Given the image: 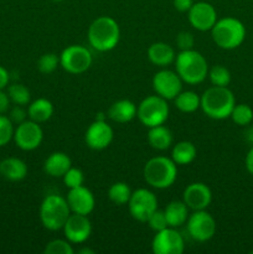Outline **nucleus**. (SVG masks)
I'll use <instances>...</instances> for the list:
<instances>
[{
  "instance_id": "f257e3e1",
  "label": "nucleus",
  "mask_w": 253,
  "mask_h": 254,
  "mask_svg": "<svg viewBox=\"0 0 253 254\" xmlns=\"http://www.w3.org/2000/svg\"><path fill=\"white\" fill-rule=\"evenodd\" d=\"M236 106L235 94L227 87L212 86L201 96V106L203 113L215 121L230 118L233 107Z\"/></svg>"
},
{
  "instance_id": "f03ea898",
  "label": "nucleus",
  "mask_w": 253,
  "mask_h": 254,
  "mask_svg": "<svg viewBox=\"0 0 253 254\" xmlns=\"http://www.w3.org/2000/svg\"><path fill=\"white\" fill-rule=\"evenodd\" d=\"M88 41L94 50L108 52L118 45L121 29L113 17L99 16L88 27Z\"/></svg>"
},
{
  "instance_id": "7ed1b4c3",
  "label": "nucleus",
  "mask_w": 253,
  "mask_h": 254,
  "mask_svg": "<svg viewBox=\"0 0 253 254\" xmlns=\"http://www.w3.org/2000/svg\"><path fill=\"white\" fill-rule=\"evenodd\" d=\"M176 73L183 82L189 84H198L206 79L208 74V64L205 57L195 50L180 51L175 57Z\"/></svg>"
},
{
  "instance_id": "20e7f679",
  "label": "nucleus",
  "mask_w": 253,
  "mask_h": 254,
  "mask_svg": "<svg viewBox=\"0 0 253 254\" xmlns=\"http://www.w3.org/2000/svg\"><path fill=\"white\" fill-rule=\"evenodd\" d=\"M144 180L151 188L164 190L174 185L178 178V168L173 159L155 156L146 161L143 170Z\"/></svg>"
},
{
  "instance_id": "39448f33",
  "label": "nucleus",
  "mask_w": 253,
  "mask_h": 254,
  "mask_svg": "<svg viewBox=\"0 0 253 254\" xmlns=\"http://www.w3.org/2000/svg\"><path fill=\"white\" fill-rule=\"evenodd\" d=\"M212 40L220 49L235 50L246 39V26L236 17H223L217 20L211 29Z\"/></svg>"
},
{
  "instance_id": "423d86ee",
  "label": "nucleus",
  "mask_w": 253,
  "mask_h": 254,
  "mask_svg": "<svg viewBox=\"0 0 253 254\" xmlns=\"http://www.w3.org/2000/svg\"><path fill=\"white\" fill-rule=\"evenodd\" d=\"M71 213L67 200L60 195L46 196L40 206V220L49 231L62 230Z\"/></svg>"
},
{
  "instance_id": "0eeeda50",
  "label": "nucleus",
  "mask_w": 253,
  "mask_h": 254,
  "mask_svg": "<svg viewBox=\"0 0 253 254\" xmlns=\"http://www.w3.org/2000/svg\"><path fill=\"white\" fill-rule=\"evenodd\" d=\"M136 117L146 128L161 126L169 118V104L160 96H149L139 103Z\"/></svg>"
},
{
  "instance_id": "6e6552de",
  "label": "nucleus",
  "mask_w": 253,
  "mask_h": 254,
  "mask_svg": "<svg viewBox=\"0 0 253 254\" xmlns=\"http://www.w3.org/2000/svg\"><path fill=\"white\" fill-rule=\"evenodd\" d=\"M92 55L87 47L81 45H71L60 55V64L71 74H81L91 67Z\"/></svg>"
},
{
  "instance_id": "1a4fd4ad",
  "label": "nucleus",
  "mask_w": 253,
  "mask_h": 254,
  "mask_svg": "<svg viewBox=\"0 0 253 254\" xmlns=\"http://www.w3.org/2000/svg\"><path fill=\"white\" fill-rule=\"evenodd\" d=\"M128 207L134 220L146 222L149 217L158 210V198L148 189H138L131 192Z\"/></svg>"
},
{
  "instance_id": "9d476101",
  "label": "nucleus",
  "mask_w": 253,
  "mask_h": 254,
  "mask_svg": "<svg viewBox=\"0 0 253 254\" xmlns=\"http://www.w3.org/2000/svg\"><path fill=\"white\" fill-rule=\"evenodd\" d=\"M188 232L197 242H207L216 233V221L205 210L193 211L186 221Z\"/></svg>"
},
{
  "instance_id": "9b49d317",
  "label": "nucleus",
  "mask_w": 253,
  "mask_h": 254,
  "mask_svg": "<svg viewBox=\"0 0 253 254\" xmlns=\"http://www.w3.org/2000/svg\"><path fill=\"white\" fill-rule=\"evenodd\" d=\"M185 250L184 238L174 227H166L156 232L151 242L154 254H181Z\"/></svg>"
},
{
  "instance_id": "f8f14e48",
  "label": "nucleus",
  "mask_w": 253,
  "mask_h": 254,
  "mask_svg": "<svg viewBox=\"0 0 253 254\" xmlns=\"http://www.w3.org/2000/svg\"><path fill=\"white\" fill-rule=\"evenodd\" d=\"M44 139V131L39 123L34 121H25L17 124L14 131V140L21 150L31 151L39 148Z\"/></svg>"
},
{
  "instance_id": "ddd939ff",
  "label": "nucleus",
  "mask_w": 253,
  "mask_h": 254,
  "mask_svg": "<svg viewBox=\"0 0 253 254\" xmlns=\"http://www.w3.org/2000/svg\"><path fill=\"white\" fill-rule=\"evenodd\" d=\"M151 83L155 93L166 101L175 98L183 89V79L176 72L170 69H161L156 72Z\"/></svg>"
},
{
  "instance_id": "4468645a",
  "label": "nucleus",
  "mask_w": 253,
  "mask_h": 254,
  "mask_svg": "<svg viewBox=\"0 0 253 254\" xmlns=\"http://www.w3.org/2000/svg\"><path fill=\"white\" fill-rule=\"evenodd\" d=\"M188 14L191 26L197 31H211L213 25L217 21V12L210 2H195Z\"/></svg>"
},
{
  "instance_id": "2eb2a0df",
  "label": "nucleus",
  "mask_w": 253,
  "mask_h": 254,
  "mask_svg": "<svg viewBox=\"0 0 253 254\" xmlns=\"http://www.w3.org/2000/svg\"><path fill=\"white\" fill-rule=\"evenodd\" d=\"M113 129L106 121H96L87 128L84 140L88 148L93 150H103L111 145L113 140Z\"/></svg>"
},
{
  "instance_id": "dca6fc26",
  "label": "nucleus",
  "mask_w": 253,
  "mask_h": 254,
  "mask_svg": "<svg viewBox=\"0 0 253 254\" xmlns=\"http://www.w3.org/2000/svg\"><path fill=\"white\" fill-rule=\"evenodd\" d=\"M63 233L67 241L71 243H83L92 233V225L88 217L78 213H71L63 226Z\"/></svg>"
},
{
  "instance_id": "f3484780",
  "label": "nucleus",
  "mask_w": 253,
  "mask_h": 254,
  "mask_svg": "<svg viewBox=\"0 0 253 254\" xmlns=\"http://www.w3.org/2000/svg\"><path fill=\"white\" fill-rule=\"evenodd\" d=\"M183 201L193 211L206 210L212 201V192L203 183H192L184 190Z\"/></svg>"
},
{
  "instance_id": "a211bd4d",
  "label": "nucleus",
  "mask_w": 253,
  "mask_h": 254,
  "mask_svg": "<svg viewBox=\"0 0 253 254\" xmlns=\"http://www.w3.org/2000/svg\"><path fill=\"white\" fill-rule=\"evenodd\" d=\"M67 203L72 213L88 216L96 206V198L89 189L84 188L83 185L78 188L69 189L67 195Z\"/></svg>"
},
{
  "instance_id": "6ab92c4d",
  "label": "nucleus",
  "mask_w": 253,
  "mask_h": 254,
  "mask_svg": "<svg viewBox=\"0 0 253 254\" xmlns=\"http://www.w3.org/2000/svg\"><path fill=\"white\" fill-rule=\"evenodd\" d=\"M175 50L165 42H154L148 49V59L159 67L169 66L175 61Z\"/></svg>"
},
{
  "instance_id": "aec40b11",
  "label": "nucleus",
  "mask_w": 253,
  "mask_h": 254,
  "mask_svg": "<svg viewBox=\"0 0 253 254\" xmlns=\"http://www.w3.org/2000/svg\"><path fill=\"white\" fill-rule=\"evenodd\" d=\"M72 166V161L67 154L62 151L52 153L44 163V171L52 178H62Z\"/></svg>"
},
{
  "instance_id": "412c9836",
  "label": "nucleus",
  "mask_w": 253,
  "mask_h": 254,
  "mask_svg": "<svg viewBox=\"0 0 253 254\" xmlns=\"http://www.w3.org/2000/svg\"><path fill=\"white\" fill-rule=\"evenodd\" d=\"M138 107L129 99H119L114 102L108 111V117L116 123H128L136 117Z\"/></svg>"
},
{
  "instance_id": "4be33fe9",
  "label": "nucleus",
  "mask_w": 253,
  "mask_h": 254,
  "mask_svg": "<svg viewBox=\"0 0 253 254\" xmlns=\"http://www.w3.org/2000/svg\"><path fill=\"white\" fill-rule=\"evenodd\" d=\"M0 175L9 181H21L27 175V165L17 158H6L0 161Z\"/></svg>"
},
{
  "instance_id": "5701e85b",
  "label": "nucleus",
  "mask_w": 253,
  "mask_h": 254,
  "mask_svg": "<svg viewBox=\"0 0 253 254\" xmlns=\"http://www.w3.org/2000/svg\"><path fill=\"white\" fill-rule=\"evenodd\" d=\"M169 227L178 228L185 225L189 218V207L184 201H171L164 210Z\"/></svg>"
},
{
  "instance_id": "b1692460",
  "label": "nucleus",
  "mask_w": 253,
  "mask_h": 254,
  "mask_svg": "<svg viewBox=\"0 0 253 254\" xmlns=\"http://www.w3.org/2000/svg\"><path fill=\"white\" fill-rule=\"evenodd\" d=\"M148 141L151 148L156 150H166L173 145V133L164 124L151 127L148 131Z\"/></svg>"
},
{
  "instance_id": "393cba45",
  "label": "nucleus",
  "mask_w": 253,
  "mask_h": 254,
  "mask_svg": "<svg viewBox=\"0 0 253 254\" xmlns=\"http://www.w3.org/2000/svg\"><path fill=\"white\" fill-rule=\"evenodd\" d=\"M54 114V104L46 98H37L32 102L27 109V116L36 123H45Z\"/></svg>"
},
{
  "instance_id": "a878e982",
  "label": "nucleus",
  "mask_w": 253,
  "mask_h": 254,
  "mask_svg": "<svg viewBox=\"0 0 253 254\" xmlns=\"http://www.w3.org/2000/svg\"><path fill=\"white\" fill-rule=\"evenodd\" d=\"M196 158V148L191 141H179L173 146L171 159L176 165H189Z\"/></svg>"
},
{
  "instance_id": "bb28decb",
  "label": "nucleus",
  "mask_w": 253,
  "mask_h": 254,
  "mask_svg": "<svg viewBox=\"0 0 253 254\" xmlns=\"http://www.w3.org/2000/svg\"><path fill=\"white\" fill-rule=\"evenodd\" d=\"M176 108L183 113H193L197 111L201 106V97L192 91H181L178 96L174 98Z\"/></svg>"
},
{
  "instance_id": "cd10ccee",
  "label": "nucleus",
  "mask_w": 253,
  "mask_h": 254,
  "mask_svg": "<svg viewBox=\"0 0 253 254\" xmlns=\"http://www.w3.org/2000/svg\"><path fill=\"white\" fill-rule=\"evenodd\" d=\"M131 192H133V191L130 190L128 184L118 181V183H114L113 185L109 188L108 197L114 205L123 206L129 202V198H130Z\"/></svg>"
},
{
  "instance_id": "c85d7f7f",
  "label": "nucleus",
  "mask_w": 253,
  "mask_h": 254,
  "mask_svg": "<svg viewBox=\"0 0 253 254\" xmlns=\"http://www.w3.org/2000/svg\"><path fill=\"white\" fill-rule=\"evenodd\" d=\"M230 118L232 119L233 123H236L237 126H250L253 121V109L251 108L248 104H236V106L233 107Z\"/></svg>"
},
{
  "instance_id": "c756f323",
  "label": "nucleus",
  "mask_w": 253,
  "mask_h": 254,
  "mask_svg": "<svg viewBox=\"0 0 253 254\" xmlns=\"http://www.w3.org/2000/svg\"><path fill=\"white\" fill-rule=\"evenodd\" d=\"M207 76L212 86L227 87L231 82V72L228 71V68H226L225 66H221V64L211 67L208 69Z\"/></svg>"
},
{
  "instance_id": "7c9ffc66",
  "label": "nucleus",
  "mask_w": 253,
  "mask_h": 254,
  "mask_svg": "<svg viewBox=\"0 0 253 254\" xmlns=\"http://www.w3.org/2000/svg\"><path fill=\"white\" fill-rule=\"evenodd\" d=\"M7 94H9L10 101L16 104V106H26V104L30 103V99H31V94H30L29 89L24 84L20 83L11 84L9 87Z\"/></svg>"
},
{
  "instance_id": "2f4dec72",
  "label": "nucleus",
  "mask_w": 253,
  "mask_h": 254,
  "mask_svg": "<svg viewBox=\"0 0 253 254\" xmlns=\"http://www.w3.org/2000/svg\"><path fill=\"white\" fill-rule=\"evenodd\" d=\"M60 64V56H57L54 52H47V54L42 55L37 62V68L41 73L50 74L57 68Z\"/></svg>"
},
{
  "instance_id": "473e14b6",
  "label": "nucleus",
  "mask_w": 253,
  "mask_h": 254,
  "mask_svg": "<svg viewBox=\"0 0 253 254\" xmlns=\"http://www.w3.org/2000/svg\"><path fill=\"white\" fill-rule=\"evenodd\" d=\"M45 254H73L74 250L67 240H54L46 245L44 250Z\"/></svg>"
},
{
  "instance_id": "72a5a7b5",
  "label": "nucleus",
  "mask_w": 253,
  "mask_h": 254,
  "mask_svg": "<svg viewBox=\"0 0 253 254\" xmlns=\"http://www.w3.org/2000/svg\"><path fill=\"white\" fill-rule=\"evenodd\" d=\"M63 179V184L66 188L68 189H74L82 186L84 183V175L82 173V170L77 168H69L68 171L62 176Z\"/></svg>"
},
{
  "instance_id": "f704fd0d",
  "label": "nucleus",
  "mask_w": 253,
  "mask_h": 254,
  "mask_svg": "<svg viewBox=\"0 0 253 254\" xmlns=\"http://www.w3.org/2000/svg\"><path fill=\"white\" fill-rule=\"evenodd\" d=\"M14 127L10 118L0 116V146H4L14 138Z\"/></svg>"
},
{
  "instance_id": "c9c22d12",
  "label": "nucleus",
  "mask_w": 253,
  "mask_h": 254,
  "mask_svg": "<svg viewBox=\"0 0 253 254\" xmlns=\"http://www.w3.org/2000/svg\"><path fill=\"white\" fill-rule=\"evenodd\" d=\"M146 223H148L149 227H150L155 233L159 232V231L164 230V228L169 227L168 221H166V217H165V213H164V211H160V210H156L155 212L149 217V220L146 221Z\"/></svg>"
},
{
  "instance_id": "e433bc0d",
  "label": "nucleus",
  "mask_w": 253,
  "mask_h": 254,
  "mask_svg": "<svg viewBox=\"0 0 253 254\" xmlns=\"http://www.w3.org/2000/svg\"><path fill=\"white\" fill-rule=\"evenodd\" d=\"M195 45V39L193 35L189 31H181L176 36V46L180 51H186V50H192Z\"/></svg>"
},
{
  "instance_id": "4c0bfd02",
  "label": "nucleus",
  "mask_w": 253,
  "mask_h": 254,
  "mask_svg": "<svg viewBox=\"0 0 253 254\" xmlns=\"http://www.w3.org/2000/svg\"><path fill=\"white\" fill-rule=\"evenodd\" d=\"M26 116L27 113L24 111L22 106H15L14 108L11 109V112H10V121H11L12 123L20 124L22 123V122L26 121Z\"/></svg>"
},
{
  "instance_id": "58836bf2",
  "label": "nucleus",
  "mask_w": 253,
  "mask_h": 254,
  "mask_svg": "<svg viewBox=\"0 0 253 254\" xmlns=\"http://www.w3.org/2000/svg\"><path fill=\"white\" fill-rule=\"evenodd\" d=\"M192 5V0H174V6L180 12H188Z\"/></svg>"
},
{
  "instance_id": "ea45409f",
  "label": "nucleus",
  "mask_w": 253,
  "mask_h": 254,
  "mask_svg": "<svg viewBox=\"0 0 253 254\" xmlns=\"http://www.w3.org/2000/svg\"><path fill=\"white\" fill-rule=\"evenodd\" d=\"M10 107V98L9 94L4 93L2 89H0V114L5 113Z\"/></svg>"
},
{
  "instance_id": "a19ab883",
  "label": "nucleus",
  "mask_w": 253,
  "mask_h": 254,
  "mask_svg": "<svg viewBox=\"0 0 253 254\" xmlns=\"http://www.w3.org/2000/svg\"><path fill=\"white\" fill-rule=\"evenodd\" d=\"M245 164H246V169H247L248 173H250L251 175H253V145H252V148L248 150L247 155H246Z\"/></svg>"
},
{
  "instance_id": "79ce46f5",
  "label": "nucleus",
  "mask_w": 253,
  "mask_h": 254,
  "mask_svg": "<svg viewBox=\"0 0 253 254\" xmlns=\"http://www.w3.org/2000/svg\"><path fill=\"white\" fill-rule=\"evenodd\" d=\"M9 83V73L4 67L0 66V89L5 88Z\"/></svg>"
},
{
  "instance_id": "37998d69",
  "label": "nucleus",
  "mask_w": 253,
  "mask_h": 254,
  "mask_svg": "<svg viewBox=\"0 0 253 254\" xmlns=\"http://www.w3.org/2000/svg\"><path fill=\"white\" fill-rule=\"evenodd\" d=\"M245 135H246V139H247L248 143H251L253 145V127H251V128H248L247 130H246Z\"/></svg>"
},
{
  "instance_id": "c03bdc74",
  "label": "nucleus",
  "mask_w": 253,
  "mask_h": 254,
  "mask_svg": "<svg viewBox=\"0 0 253 254\" xmlns=\"http://www.w3.org/2000/svg\"><path fill=\"white\" fill-rule=\"evenodd\" d=\"M93 254L94 252L92 250H88V248H83V250H81L79 251V254Z\"/></svg>"
},
{
  "instance_id": "a18cd8bd",
  "label": "nucleus",
  "mask_w": 253,
  "mask_h": 254,
  "mask_svg": "<svg viewBox=\"0 0 253 254\" xmlns=\"http://www.w3.org/2000/svg\"><path fill=\"white\" fill-rule=\"evenodd\" d=\"M54 1H62V0H54Z\"/></svg>"
},
{
  "instance_id": "49530a36",
  "label": "nucleus",
  "mask_w": 253,
  "mask_h": 254,
  "mask_svg": "<svg viewBox=\"0 0 253 254\" xmlns=\"http://www.w3.org/2000/svg\"><path fill=\"white\" fill-rule=\"evenodd\" d=\"M251 253H252V254H253V250H252V252H251Z\"/></svg>"
}]
</instances>
